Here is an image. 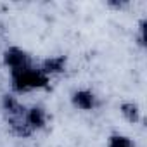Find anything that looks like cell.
Returning <instances> with one entry per match:
<instances>
[{
	"label": "cell",
	"instance_id": "6da1fadb",
	"mask_svg": "<svg viewBox=\"0 0 147 147\" xmlns=\"http://www.w3.org/2000/svg\"><path fill=\"white\" fill-rule=\"evenodd\" d=\"M4 64L9 71L11 88L16 97L42 90L50 83V76L43 69L42 62H36L21 47H7L4 50Z\"/></svg>",
	"mask_w": 147,
	"mask_h": 147
},
{
	"label": "cell",
	"instance_id": "7a4b0ae2",
	"mask_svg": "<svg viewBox=\"0 0 147 147\" xmlns=\"http://www.w3.org/2000/svg\"><path fill=\"white\" fill-rule=\"evenodd\" d=\"M4 116L11 131L18 137H31L47 125V113L40 106H24L16 95L4 99Z\"/></svg>",
	"mask_w": 147,
	"mask_h": 147
},
{
	"label": "cell",
	"instance_id": "3957f363",
	"mask_svg": "<svg viewBox=\"0 0 147 147\" xmlns=\"http://www.w3.org/2000/svg\"><path fill=\"white\" fill-rule=\"evenodd\" d=\"M71 102L76 109H82V111H90V109H95L97 107V97L92 90H76L75 94L71 95Z\"/></svg>",
	"mask_w": 147,
	"mask_h": 147
},
{
	"label": "cell",
	"instance_id": "277c9868",
	"mask_svg": "<svg viewBox=\"0 0 147 147\" xmlns=\"http://www.w3.org/2000/svg\"><path fill=\"white\" fill-rule=\"evenodd\" d=\"M107 147H135V142L130 137L119 135V133H113L107 138Z\"/></svg>",
	"mask_w": 147,
	"mask_h": 147
},
{
	"label": "cell",
	"instance_id": "5b68a950",
	"mask_svg": "<svg viewBox=\"0 0 147 147\" xmlns=\"http://www.w3.org/2000/svg\"><path fill=\"white\" fill-rule=\"evenodd\" d=\"M121 113L125 114V118H126L130 123H133V121H137V119H138V107H137L133 102H130V104H125Z\"/></svg>",
	"mask_w": 147,
	"mask_h": 147
}]
</instances>
